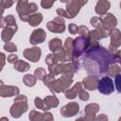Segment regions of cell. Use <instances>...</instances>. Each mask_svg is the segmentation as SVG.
<instances>
[{
  "instance_id": "cell-1",
  "label": "cell",
  "mask_w": 121,
  "mask_h": 121,
  "mask_svg": "<svg viewBox=\"0 0 121 121\" xmlns=\"http://www.w3.org/2000/svg\"><path fill=\"white\" fill-rule=\"evenodd\" d=\"M97 89L101 94L109 95L113 91V82L109 77L102 78L97 82Z\"/></svg>"
},
{
  "instance_id": "cell-2",
  "label": "cell",
  "mask_w": 121,
  "mask_h": 121,
  "mask_svg": "<svg viewBox=\"0 0 121 121\" xmlns=\"http://www.w3.org/2000/svg\"><path fill=\"white\" fill-rule=\"evenodd\" d=\"M24 55L26 59L30 60L31 61H38L41 56V49L39 47H33L31 49H26Z\"/></svg>"
},
{
  "instance_id": "cell-3",
  "label": "cell",
  "mask_w": 121,
  "mask_h": 121,
  "mask_svg": "<svg viewBox=\"0 0 121 121\" xmlns=\"http://www.w3.org/2000/svg\"><path fill=\"white\" fill-rule=\"evenodd\" d=\"M45 33L43 31V29H37L32 33V36L30 38V43L35 44L37 43H41L44 40Z\"/></svg>"
},
{
  "instance_id": "cell-4",
  "label": "cell",
  "mask_w": 121,
  "mask_h": 121,
  "mask_svg": "<svg viewBox=\"0 0 121 121\" xmlns=\"http://www.w3.org/2000/svg\"><path fill=\"white\" fill-rule=\"evenodd\" d=\"M47 26L49 27V29L52 32H63L64 31V24H63V20H61V19L59 22V24H56L55 20L49 22Z\"/></svg>"
},
{
  "instance_id": "cell-5",
  "label": "cell",
  "mask_w": 121,
  "mask_h": 121,
  "mask_svg": "<svg viewBox=\"0 0 121 121\" xmlns=\"http://www.w3.org/2000/svg\"><path fill=\"white\" fill-rule=\"evenodd\" d=\"M16 28H17V26L12 27V28L7 26V27L3 30V32H2V40H3L4 42H8L9 40H10L11 37H12V35H13V33L16 32Z\"/></svg>"
},
{
  "instance_id": "cell-6",
  "label": "cell",
  "mask_w": 121,
  "mask_h": 121,
  "mask_svg": "<svg viewBox=\"0 0 121 121\" xmlns=\"http://www.w3.org/2000/svg\"><path fill=\"white\" fill-rule=\"evenodd\" d=\"M110 8V3L108 1H105V0H101L97 3L96 5V9H95V11L97 13H103L105 11H107V9Z\"/></svg>"
},
{
  "instance_id": "cell-7",
  "label": "cell",
  "mask_w": 121,
  "mask_h": 121,
  "mask_svg": "<svg viewBox=\"0 0 121 121\" xmlns=\"http://www.w3.org/2000/svg\"><path fill=\"white\" fill-rule=\"evenodd\" d=\"M42 21V14L41 13H38V14H34V15H31L29 20H28V24L30 26H37L38 24H40V22Z\"/></svg>"
},
{
  "instance_id": "cell-8",
  "label": "cell",
  "mask_w": 121,
  "mask_h": 121,
  "mask_svg": "<svg viewBox=\"0 0 121 121\" xmlns=\"http://www.w3.org/2000/svg\"><path fill=\"white\" fill-rule=\"evenodd\" d=\"M15 69H17L18 71H21V72H24V71H26L28 70V64L25 61H22V60H18L16 63H15Z\"/></svg>"
},
{
  "instance_id": "cell-9",
  "label": "cell",
  "mask_w": 121,
  "mask_h": 121,
  "mask_svg": "<svg viewBox=\"0 0 121 121\" xmlns=\"http://www.w3.org/2000/svg\"><path fill=\"white\" fill-rule=\"evenodd\" d=\"M35 81H36V79L32 75H26L24 78V82L26 86H33L35 84Z\"/></svg>"
},
{
  "instance_id": "cell-10",
  "label": "cell",
  "mask_w": 121,
  "mask_h": 121,
  "mask_svg": "<svg viewBox=\"0 0 121 121\" xmlns=\"http://www.w3.org/2000/svg\"><path fill=\"white\" fill-rule=\"evenodd\" d=\"M49 45H50V49L51 51H55L59 48H60V45H61V42L60 40H52L50 43H49Z\"/></svg>"
},
{
  "instance_id": "cell-11",
  "label": "cell",
  "mask_w": 121,
  "mask_h": 121,
  "mask_svg": "<svg viewBox=\"0 0 121 121\" xmlns=\"http://www.w3.org/2000/svg\"><path fill=\"white\" fill-rule=\"evenodd\" d=\"M4 49H5V50H8V51H9V52H14V51L17 50L16 46H15L13 43H7L4 45Z\"/></svg>"
},
{
  "instance_id": "cell-12",
  "label": "cell",
  "mask_w": 121,
  "mask_h": 121,
  "mask_svg": "<svg viewBox=\"0 0 121 121\" xmlns=\"http://www.w3.org/2000/svg\"><path fill=\"white\" fill-rule=\"evenodd\" d=\"M35 75L37 76V78H38L39 79H43V77L45 76V72H44L43 69H42V68H38V69L35 71Z\"/></svg>"
},
{
  "instance_id": "cell-13",
  "label": "cell",
  "mask_w": 121,
  "mask_h": 121,
  "mask_svg": "<svg viewBox=\"0 0 121 121\" xmlns=\"http://www.w3.org/2000/svg\"><path fill=\"white\" fill-rule=\"evenodd\" d=\"M115 85H116L117 91L119 93H121V74H119L115 77Z\"/></svg>"
},
{
  "instance_id": "cell-14",
  "label": "cell",
  "mask_w": 121,
  "mask_h": 121,
  "mask_svg": "<svg viewBox=\"0 0 121 121\" xmlns=\"http://www.w3.org/2000/svg\"><path fill=\"white\" fill-rule=\"evenodd\" d=\"M55 0H43L42 1V6L44 8V9H49L52 4L54 3Z\"/></svg>"
},
{
  "instance_id": "cell-15",
  "label": "cell",
  "mask_w": 121,
  "mask_h": 121,
  "mask_svg": "<svg viewBox=\"0 0 121 121\" xmlns=\"http://www.w3.org/2000/svg\"><path fill=\"white\" fill-rule=\"evenodd\" d=\"M16 59H17V56L14 55V54H12V55H10V56L8 57V60H9V62H14V61H16V60H15Z\"/></svg>"
},
{
  "instance_id": "cell-16",
  "label": "cell",
  "mask_w": 121,
  "mask_h": 121,
  "mask_svg": "<svg viewBox=\"0 0 121 121\" xmlns=\"http://www.w3.org/2000/svg\"><path fill=\"white\" fill-rule=\"evenodd\" d=\"M80 99H82V100H87V99H88V94L85 93L84 91L81 92V93H80Z\"/></svg>"
},
{
  "instance_id": "cell-17",
  "label": "cell",
  "mask_w": 121,
  "mask_h": 121,
  "mask_svg": "<svg viewBox=\"0 0 121 121\" xmlns=\"http://www.w3.org/2000/svg\"><path fill=\"white\" fill-rule=\"evenodd\" d=\"M61 2H65V1H67V0H60Z\"/></svg>"
},
{
  "instance_id": "cell-18",
  "label": "cell",
  "mask_w": 121,
  "mask_h": 121,
  "mask_svg": "<svg viewBox=\"0 0 121 121\" xmlns=\"http://www.w3.org/2000/svg\"><path fill=\"white\" fill-rule=\"evenodd\" d=\"M120 7H121V4H120Z\"/></svg>"
}]
</instances>
